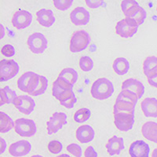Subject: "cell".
Listing matches in <instances>:
<instances>
[{
    "label": "cell",
    "instance_id": "1",
    "mask_svg": "<svg viewBox=\"0 0 157 157\" xmlns=\"http://www.w3.org/2000/svg\"><path fill=\"white\" fill-rule=\"evenodd\" d=\"M114 93L113 82L106 78H98L92 84L90 94L94 98L98 100H105Z\"/></svg>",
    "mask_w": 157,
    "mask_h": 157
},
{
    "label": "cell",
    "instance_id": "2",
    "mask_svg": "<svg viewBox=\"0 0 157 157\" xmlns=\"http://www.w3.org/2000/svg\"><path fill=\"white\" fill-rule=\"evenodd\" d=\"M39 76L40 75H38L33 71L25 72L18 78L17 87L20 90L31 95L37 87Z\"/></svg>",
    "mask_w": 157,
    "mask_h": 157
},
{
    "label": "cell",
    "instance_id": "3",
    "mask_svg": "<svg viewBox=\"0 0 157 157\" xmlns=\"http://www.w3.org/2000/svg\"><path fill=\"white\" fill-rule=\"evenodd\" d=\"M90 42V37L85 30H78L73 33L70 41L69 49L72 53H78L86 50Z\"/></svg>",
    "mask_w": 157,
    "mask_h": 157
},
{
    "label": "cell",
    "instance_id": "4",
    "mask_svg": "<svg viewBox=\"0 0 157 157\" xmlns=\"http://www.w3.org/2000/svg\"><path fill=\"white\" fill-rule=\"evenodd\" d=\"M138 25L131 17H126L118 21L116 25V34L122 38H131L137 32Z\"/></svg>",
    "mask_w": 157,
    "mask_h": 157
},
{
    "label": "cell",
    "instance_id": "5",
    "mask_svg": "<svg viewBox=\"0 0 157 157\" xmlns=\"http://www.w3.org/2000/svg\"><path fill=\"white\" fill-rule=\"evenodd\" d=\"M14 130L15 132L21 137H29L36 134L37 127L34 120L25 118H20L16 120Z\"/></svg>",
    "mask_w": 157,
    "mask_h": 157
},
{
    "label": "cell",
    "instance_id": "6",
    "mask_svg": "<svg viewBox=\"0 0 157 157\" xmlns=\"http://www.w3.org/2000/svg\"><path fill=\"white\" fill-rule=\"evenodd\" d=\"M27 44L33 54H43L47 49L48 41L45 36L40 32H35L28 38Z\"/></svg>",
    "mask_w": 157,
    "mask_h": 157
},
{
    "label": "cell",
    "instance_id": "7",
    "mask_svg": "<svg viewBox=\"0 0 157 157\" xmlns=\"http://www.w3.org/2000/svg\"><path fill=\"white\" fill-rule=\"evenodd\" d=\"M114 123L116 128L121 131L127 132L133 128L134 124V112H113Z\"/></svg>",
    "mask_w": 157,
    "mask_h": 157
},
{
    "label": "cell",
    "instance_id": "8",
    "mask_svg": "<svg viewBox=\"0 0 157 157\" xmlns=\"http://www.w3.org/2000/svg\"><path fill=\"white\" fill-rule=\"evenodd\" d=\"M19 64L14 60L3 59L0 61V80L6 82L16 76L19 72Z\"/></svg>",
    "mask_w": 157,
    "mask_h": 157
},
{
    "label": "cell",
    "instance_id": "9",
    "mask_svg": "<svg viewBox=\"0 0 157 157\" xmlns=\"http://www.w3.org/2000/svg\"><path fill=\"white\" fill-rule=\"evenodd\" d=\"M67 124V115L64 113H54L47 123V134L51 135L61 130Z\"/></svg>",
    "mask_w": 157,
    "mask_h": 157
},
{
    "label": "cell",
    "instance_id": "10",
    "mask_svg": "<svg viewBox=\"0 0 157 157\" xmlns=\"http://www.w3.org/2000/svg\"><path fill=\"white\" fill-rule=\"evenodd\" d=\"M32 21V15L30 12L27 10L17 11L12 17V25L16 29H24L30 26Z\"/></svg>",
    "mask_w": 157,
    "mask_h": 157
},
{
    "label": "cell",
    "instance_id": "11",
    "mask_svg": "<svg viewBox=\"0 0 157 157\" xmlns=\"http://www.w3.org/2000/svg\"><path fill=\"white\" fill-rule=\"evenodd\" d=\"M13 105L21 113L25 115H30L36 107L35 101L28 95H20L17 97Z\"/></svg>",
    "mask_w": 157,
    "mask_h": 157
},
{
    "label": "cell",
    "instance_id": "12",
    "mask_svg": "<svg viewBox=\"0 0 157 157\" xmlns=\"http://www.w3.org/2000/svg\"><path fill=\"white\" fill-rule=\"evenodd\" d=\"M90 15L87 10L82 6L75 8L70 13V20L71 23L76 26L86 25L89 23Z\"/></svg>",
    "mask_w": 157,
    "mask_h": 157
},
{
    "label": "cell",
    "instance_id": "13",
    "mask_svg": "<svg viewBox=\"0 0 157 157\" xmlns=\"http://www.w3.org/2000/svg\"><path fill=\"white\" fill-rule=\"evenodd\" d=\"M32 145L26 140H21L11 144L9 148V153L13 157H21L30 152Z\"/></svg>",
    "mask_w": 157,
    "mask_h": 157
},
{
    "label": "cell",
    "instance_id": "14",
    "mask_svg": "<svg viewBox=\"0 0 157 157\" xmlns=\"http://www.w3.org/2000/svg\"><path fill=\"white\" fill-rule=\"evenodd\" d=\"M149 145L142 140H137L130 145L129 153L131 157H148Z\"/></svg>",
    "mask_w": 157,
    "mask_h": 157
},
{
    "label": "cell",
    "instance_id": "15",
    "mask_svg": "<svg viewBox=\"0 0 157 157\" xmlns=\"http://www.w3.org/2000/svg\"><path fill=\"white\" fill-rule=\"evenodd\" d=\"M122 90H127L131 91L135 94H137L139 99L144 95V93H145V86H144V85L139 80L133 78H127L123 82Z\"/></svg>",
    "mask_w": 157,
    "mask_h": 157
},
{
    "label": "cell",
    "instance_id": "16",
    "mask_svg": "<svg viewBox=\"0 0 157 157\" xmlns=\"http://www.w3.org/2000/svg\"><path fill=\"white\" fill-rule=\"evenodd\" d=\"M94 130L90 125L80 126L75 131V137L80 143L86 144L92 141L94 138Z\"/></svg>",
    "mask_w": 157,
    "mask_h": 157
},
{
    "label": "cell",
    "instance_id": "17",
    "mask_svg": "<svg viewBox=\"0 0 157 157\" xmlns=\"http://www.w3.org/2000/svg\"><path fill=\"white\" fill-rule=\"evenodd\" d=\"M108 153L110 155H120L123 149H124V141L123 137L113 136L109 138L105 145Z\"/></svg>",
    "mask_w": 157,
    "mask_h": 157
},
{
    "label": "cell",
    "instance_id": "18",
    "mask_svg": "<svg viewBox=\"0 0 157 157\" xmlns=\"http://www.w3.org/2000/svg\"><path fill=\"white\" fill-rule=\"evenodd\" d=\"M36 18L39 25L43 27H51L55 22V17L51 10L41 9L36 13Z\"/></svg>",
    "mask_w": 157,
    "mask_h": 157
},
{
    "label": "cell",
    "instance_id": "19",
    "mask_svg": "<svg viewBox=\"0 0 157 157\" xmlns=\"http://www.w3.org/2000/svg\"><path fill=\"white\" fill-rule=\"evenodd\" d=\"M73 85L68 82L66 79H64L62 77L59 76L57 78L53 83V88H52V94L55 98L62 94L65 91L68 90H72Z\"/></svg>",
    "mask_w": 157,
    "mask_h": 157
},
{
    "label": "cell",
    "instance_id": "20",
    "mask_svg": "<svg viewBox=\"0 0 157 157\" xmlns=\"http://www.w3.org/2000/svg\"><path fill=\"white\" fill-rule=\"evenodd\" d=\"M141 110L146 117H157V99L147 98L141 104Z\"/></svg>",
    "mask_w": 157,
    "mask_h": 157
},
{
    "label": "cell",
    "instance_id": "21",
    "mask_svg": "<svg viewBox=\"0 0 157 157\" xmlns=\"http://www.w3.org/2000/svg\"><path fill=\"white\" fill-rule=\"evenodd\" d=\"M143 71L148 79L157 75V57L150 56L145 58L143 63Z\"/></svg>",
    "mask_w": 157,
    "mask_h": 157
},
{
    "label": "cell",
    "instance_id": "22",
    "mask_svg": "<svg viewBox=\"0 0 157 157\" xmlns=\"http://www.w3.org/2000/svg\"><path fill=\"white\" fill-rule=\"evenodd\" d=\"M141 134L147 140L157 144V123L152 121L145 123L141 128Z\"/></svg>",
    "mask_w": 157,
    "mask_h": 157
},
{
    "label": "cell",
    "instance_id": "23",
    "mask_svg": "<svg viewBox=\"0 0 157 157\" xmlns=\"http://www.w3.org/2000/svg\"><path fill=\"white\" fill-rule=\"evenodd\" d=\"M113 68L117 75H124L130 69V63L124 57H118L113 62Z\"/></svg>",
    "mask_w": 157,
    "mask_h": 157
},
{
    "label": "cell",
    "instance_id": "24",
    "mask_svg": "<svg viewBox=\"0 0 157 157\" xmlns=\"http://www.w3.org/2000/svg\"><path fill=\"white\" fill-rule=\"evenodd\" d=\"M140 6L138 2L134 0H123L121 2V9L126 17H130L135 13Z\"/></svg>",
    "mask_w": 157,
    "mask_h": 157
},
{
    "label": "cell",
    "instance_id": "25",
    "mask_svg": "<svg viewBox=\"0 0 157 157\" xmlns=\"http://www.w3.org/2000/svg\"><path fill=\"white\" fill-rule=\"evenodd\" d=\"M0 96H1V103H0L1 106L5 105V104H13L15 99L17 97L16 94V92L10 89L8 86L1 88Z\"/></svg>",
    "mask_w": 157,
    "mask_h": 157
},
{
    "label": "cell",
    "instance_id": "26",
    "mask_svg": "<svg viewBox=\"0 0 157 157\" xmlns=\"http://www.w3.org/2000/svg\"><path fill=\"white\" fill-rule=\"evenodd\" d=\"M15 123H13L11 117H10L6 113L0 112V132L2 134L9 132L14 127Z\"/></svg>",
    "mask_w": 157,
    "mask_h": 157
},
{
    "label": "cell",
    "instance_id": "27",
    "mask_svg": "<svg viewBox=\"0 0 157 157\" xmlns=\"http://www.w3.org/2000/svg\"><path fill=\"white\" fill-rule=\"evenodd\" d=\"M136 105L130 102L122 101L116 98V103L114 105L113 112H125V113H132L134 112Z\"/></svg>",
    "mask_w": 157,
    "mask_h": 157
},
{
    "label": "cell",
    "instance_id": "28",
    "mask_svg": "<svg viewBox=\"0 0 157 157\" xmlns=\"http://www.w3.org/2000/svg\"><path fill=\"white\" fill-rule=\"evenodd\" d=\"M59 76L62 77L64 79H66L68 82L71 83L72 85H74L77 82V80H78V73H77V71L71 68H64L60 72Z\"/></svg>",
    "mask_w": 157,
    "mask_h": 157
},
{
    "label": "cell",
    "instance_id": "29",
    "mask_svg": "<svg viewBox=\"0 0 157 157\" xmlns=\"http://www.w3.org/2000/svg\"><path fill=\"white\" fill-rule=\"evenodd\" d=\"M117 99L125 101L136 105L139 98L137 96V94H135L131 92V91L127 90H122L121 92L118 95Z\"/></svg>",
    "mask_w": 157,
    "mask_h": 157
},
{
    "label": "cell",
    "instance_id": "30",
    "mask_svg": "<svg viewBox=\"0 0 157 157\" xmlns=\"http://www.w3.org/2000/svg\"><path fill=\"white\" fill-rule=\"evenodd\" d=\"M91 115V112L87 108H82L76 111L74 115V120L76 123H82L87 121L90 119Z\"/></svg>",
    "mask_w": 157,
    "mask_h": 157
},
{
    "label": "cell",
    "instance_id": "31",
    "mask_svg": "<svg viewBox=\"0 0 157 157\" xmlns=\"http://www.w3.org/2000/svg\"><path fill=\"white\" fill-rule=\"evenodd\" d=\"M47 87H48V80H47V78L45 76H43V75H40L37 87H36L34 92L31 95L32 96H39V95L43 94L45 93V91L47 90Z\"/></svg>",
    "mask_w": 157,
    "mask_h": 157
},
{
    "label": "cell",
    "instance_id": "32",
    "mask_svg": "<svg viewBox=\"0 0 157 157\" xmlns=\"http://www.w3.org/2000/svg\"><path fill=\"white\" fill-rule=\"evenodd\" d=\"M79 67L83 71H91L94 68V61L93 60L88 56H82L79 59Z\"/></svg>",
    "mask_w": 157,
    "mask_h": 157
},
{
    "label": "cell",
    "instance_id": "33",
    "mask_svg": "<svg viewBox=\"0 0 157 157\" xmlns=\"http://www.w3.org/2000/svg\"><path fill=\"white\" fill-rule=\"evenodd\" d=\"M146 11L144 10V8H142L141 6H140L139 9H138V10L137 11V12L134 13L133 16H131L130 17L132 18V19H134V21H135L136 22H137V24L138 25V26L141 25H142L143 23H144V21H145V18H146Z\"/></svg>",
    "mask_w": 157,
    "mask_h": 157
},
{
    "label": "cell",
    "instance_id": "34",
    "mask_svg": "<svg viewBox=\"0 0 157 157\" xmlns=\"http://www.w3.org/2000/svg\"><path fill=\"white\" fill-rule=\"evenodd\" d=\"M73 3V0H54V5L57 10L64 11L69 9Z\"/></svg>",
    "mask_w": 157,
    "mask_h": 157
},
{
    "label": "cell",
    "instance_id": "35",
    "mask_svg": "<svg viewBox=\"0 0 157 157\" xmlns=\"http://www.w3.org/2000/svg\"><path fill=\"white\" fill-rule=\"evenodd\" d=\"M63 145L61 142L57 140L51 141L48 144V150L53 154H58L62 151Z\"/></svg>",
    "mask_w": 157,
    "mask_h": 157
},
{
    "label": "cell",
    "instance_id": "36",
    "mask_svg": "<svg viewBox=\"0 0 157 157\" xmlns=\"http://www.w3.org/2000/svg\"><path fill=\"white\" fill-rule=\"evenodd\" d=\"M67 151L75 157H81L82 155V148L78 144L72 143L67 146Z\"/></svg>",
    "mask_w": 157,
    "mask_h": 157
},
{
    "label": "cell",
    "instance_id": "37",
    "mask_svg": "<svg viewBox=\"0 0 157 157\" xmlns=\"http://www.w3.org/2000/svg\"><path fill=\"white\" fill-rule=\"evenodd\" d=\"M1 53L5 57H10L15 55V49L12 45L6 44L5 46H3V47L2 48V50H1Z\"/></svg>",
    "mask_w": 157,
    "mask_h": 157
},
{
    "label": "cell",
    "instance_id": "38",
    "mask_svg": "<svg viewBox=\"0 0 157 157\" xmlns=\"http://www.w3.org/2000/svg\"><path fill=\"white\" fill-rule=\"evenodd\" d=\"M86 4L89 8L97 9L103 5L104 1L102 0H86Z\"/></svg>",
    "mask_w": 157,
    "mask_h": 157
},
{
    "label": "cell",
    "instance_id": "39",
    "mask_svg": "<svg viewBox=\"0 0 157 157\" xmlns=\"http://www.w3.org/2000/svg\"><path fill=\"white\" fill-rule=\"evenodd\" d=\"M77 101V98L76 97L73 96L72 98H71L70 99H68V100L65 101H63V102H61V105L62 106H64V107H65L66 109H72V108L74 107V105H75V103H76Z\"/></svg>",
    "mask_w": 157,
    "mask_h": 157
},
{
    "label": "cell",
    "instance_id": "40",
    "mask_svg": "<svg viewBox=\"0 0 157 157\" xmlns=\"http://www.w3.org/2000/svg\"><path fill=\"white\" fill-rule=\"evenodd\" d=\"M84 155H85V157H98V153L95 151L94 148L93 146L90 145L85 150Z\"/></svg>",
    "mask_w": 157,
    "mask_h": 157
},
{
    "label": "cell",
    "instance_id": "41",
    "mask_svg": "<svg viewBox=\"0 0 157 157\" xmlns=\"http://www.w3.org/2000/svg\"><path fill=\"white\" fill-rule=\"evenodd\" d=\"M148 82L151 86H153V87L157 88V75L155 77H154V78L148 79Z\"/></svg>",
    "mask_w": 157,
    "mask_h": 157
},
{
    "label": "cell",
    "instance_id": "42",
    "mask_svg": "<svg viewBox=\"0 0 157 157\" xmlns=\"http://www.w3.org/2000/svg\"><path fill=\"white\" fill-rule=\"evenodd\" d=\"M0 141H1V151H0V153L2 154L5 152L6 148V143L5 140L2 137H0Z\"/></svg>",
    "mask_w": 157,
    "mask_h": 157
},
{
    "label": "cell",
    "instance_id": "43",
    "mask_svg": "<svg viewBox=\"0 0 157 157\" xmlns=\"http://www.w3.org/2000/svg\"><path fill=\"white\" fill-rule=\"evenodd\" d=\"M152 157H157V148L153 150V152L152 153Z\"/></svg>",
    "mask_w": 157,
    "mask_h": 157
},
{
    "label": "cell",
    "instance_id": "44",
    "mask_svg": "<svg viewBox=\"0 0 157 157\" xmlns=\"http://www.w3.org/2000/svg\"><path fill=\"white\" fill-rule=\"evenodd\" d=\"M1 29H2V34H1V39H2L4 36V29L3 27H2V25H1Z\"/></svg>",
    "mask_w": 157,
    "mask_h": 157
},
{
    "label": "cell",
    "instance_id": "45",
    "mask_svg": "<svg viewBox=\"0 0 157 157\" xmlns=\"http://www.w3.org/2000/svg\"><path fill=\"white\" fill-rule=\"evenodd\" d=\"M57 157H71V156L68 155H67V154H61V155H58V156H57Z\"/></svg>",
    "mask_w": 157,
    "mask_h": 157
},
{
    "label": "cell",
    "instance_id": "46",
    "mask_svg": "<svg viewBox=\"0 0 157 157\" xmlns=\"http://www.w3.org/2000/svg\"><path fill=\"white\" fill-rule=\"evenodd\" d=\"M31 157H43V156H42V155H32V156Z\"/></svg>",
    "mask_w": 157,
    "mask_h": 157
},
{
    "label": "cell",
    "instance_id": "47",
    "mask_svg": "<svg viewBox=\"0 0 157 157\" xmlns=\"http://www.w3.org/2000/svg\"><path fill=\"white\" fill-rule=\"evenodd\" d=\"M156 10H157V7H156Z\"/></svg>",
    "mask_w": 157,
    "mask_h": 157
}]
</instances>
